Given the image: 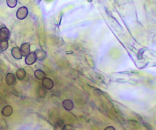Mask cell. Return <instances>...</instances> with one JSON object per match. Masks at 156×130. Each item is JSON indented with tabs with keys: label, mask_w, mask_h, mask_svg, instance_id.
<instances>
[{
	"label": "cell",
	"mask_w": 156,
	"mask_h": 130,
	"mask_svg": "<svg viewBox=\"0 0 156 130\" xmlns=\"http://www.w3.org/2000/svg\"><path fill=\"white\" fill-rule=\"evenodd\" d=\"M28 15V9L26 7H22L17 11L16 17L19 20H23Z\"/></svg>",
	"instance_id": "obj_1"
},
{
	"label": "cell",
	"mask_w": 156,
	"mask_h": 130,
	"mask_svg": "<svg viewBox=\"0 0 156 130\" xmlns=\"http://www.w3.org/2000/svg\"><path fill=\"white\" fill-rule=\"evenodd\" d=\"M10 37V31L5 26L0 28V41H8Z\"/></svg>",
	"instance_id": "obj_2"
},
{
	"label": "cell",
	"mask_w": 156,
	"mask_h": 130,
	"mask_svg": "<svg viewBox=\"0 0 156 130\" xmlns=\"http://www.w3.org/2000/svg\"><path fill=\"white\" fill-rule=\"evenodd\" d=\"M22 56L26 57L30 53V45L29 43H24L21 45L20 48Z\"/></svg>",
	"instance_id": "obj_3"
},
{
	"label": "cell",
	"mask_w": 156,
	"mask_h": 130,
	"mask_svg": "<svg viewBox=\"0 0 156 130\" xmlns=\"http://www.w3.org/2000/svg\"><path fill=\"white\" fill-rule=\"evenodd\" d=\"M37 60L36 55L34 53L30 52L29 53L25 59V63L28 65H31L34 64Z\"/></svg>",
	"instance_id": "obj_4"
},
{
	"label": "cell",
	"mask_w": 156,
	"mask_h": 130,
	"mask_svg": "<svg viewBox=\"0 0 156 130\" xmlns=\"http://www.w3.org/2000/svg\"><path fill=\"white\" fill-rule=\"evenodd\" d=\"M42 85L43 88L46 90H51L54 86L53 81L51 79L46 77L42 80Z\"/></svg>",
	"instance_id": "obj_5"
},
{
	"label": "cell",
	"mask_w": 156,
	"mask_h": 130,
	"mask_svg": "<svg viewBox=\"0 0 156 130\" xmlns=\"http://www.w3.org/2000/svg\"><path fill=\"white\" fill-rule=\"evenodd\" d=\"M6 82L9 85H14L16 82V78L13 73H9L6 77Z\"/></svg>",
	"instance_id": "obj_6"
},
{
	"label": "cell",
	"mask_w": 156,
	"mask_h": 130,
	"mask_svg": "<svg viewBox=\"0 0 156 130\" xmlns=\"http://www.w3.org/2000/svg\"><path fill=\"white\" fill-rule=\"evenodd\" d=\"M11 53L12 57L16 59H21L22 55L20 52V48L18 47H14L11 50Z\"/></svg>",
	"instance_id": "obj_7"
},
{
	"label": "cell",
	"mask_w": 156,
	"mask_h": 130,
	"mask_svg": "<svg viewBox=\"0 0 156 130\" xmlns=\"http://www.w3.org/2000/svg\"><path fill=\"white\" fill-rule=\"evenodd\" d=\"M12 112H13V109L12 107L9 105L5 106L1 110L2 115L6 117H8L12 115Z\"/></svg>",
	"instance_id": "obj_8"
},
{
	"label": "cell",
	"mask_w": 156,
	"mask_h": 130,
	"mask_svg": "<svg viewBox=\"0 0 156 130\" xmlns=\"http://www.w3.org/2000/svg\"><path fill=\"white\" fill-rule=\"evenodd\" d=\"M26 71L23 69L19 68L16 72V76L20 80H23L26 76Z\"/></svg>",
	"instance_id": "obj_9"
},
{
	"label": "cell",
	"mask_w": 156,
	"mask_h": 130,
	"mask_svg": "<svg viewBox=\"0 0 156 130\" xmlns=\"http://www.w3.org/2000/svg\"><path fill=\"white\" fill-rule=\"evenodd\" d=\"M34 53L36 55V58H37V60H39V61L44 60L46 58V54L44 51L41 50L40 49H38V50H36L35 52H34Z\"/></svg>",
	"instance_id": "obj_10"
},
{
	"label": "cell",
	"mask_w": 156,
	"mask_h": 130,
	"mask_svg": "<svg viewBox=\"0 0 156 130\" xmlns=\"http://www.w3.org/2000/svg\"><path fill=\"white\" fill-rule=\"evenodd\" d=\"M34 75L36 79L39 80H42L45 78L46 74L45 72L40 69H37L34 72Z\"/></svg>",
	"instance_id": "obj_11"
},
{
	"label": "cell",
	"mask_w": 156,
	"mask_h": 130,
	"mask_svg": "<svg viewBox=\"0 0 156 130\" xmlns=\"http://www.w3.org/2000/svg\"><path fill=\"white\" fill-rule=\"evenodd\" d=\"M63 106L67 110H71L73 108V103L70 100H66L63 102Z\"/></svg>",
	"instance_id": "obj_12"
},
{
	"label": "cell",
	"mask_w": 156,
	"mask_h": 130,
	"mask_svg": "<svg viewBox=\"0 0 156 130\" xmlns=\"http://www.w3.org/2000/svg\"><path fill=\"white\" fill-rule=\"evenodd\" d=\"M46 93L47 92L45 88L42 87H40L37 90V95L40 98H44L46 96Z\"/></svg>",
	"instance_id": "obj_13"
},
{
	"label": "cell",
	"mask_w": 156,
	"mask_h": 130,
	"mask_svg": "<svg viewBox=\"0 0 156 130\" xmlns=\"http://www.w3.org/2000/svg\"><path fill=\"white\" fill-rule=\"evenodd\" d=\"M8 41H0V51L6 50L8 47Z\"/></svg>",
	"instance_id": "obj_14"
},
{
	"label": "cell",
	"mask_w": 156,
	"mask_h": 130,
	"mask_svg": "<svg viewBox=\"0 0 156 130\" xmlns=\"http://www.w3.org/2000/svg\"><path fill=\"white\" fill-rule=\"evenodd\" d=\"M64 124V122L60 121L56 122L54 126V130H63Z\"/></svg>",
	"instance_id": "obj_15"
},
{
	"label": "cell",
	"mask_w": 156,
	"mask_h": 130,
	"mask_svg": "<svg viewBox=\"0 0 156 130\" xmlns=\"http://www.w3.org/2000/svg\"><path fill=\"white\" fill-rule=\"evenodd\" d=\"M7 4L10 8H14L17 6V0H6Z\"/></svg>",
	"instance_id": "obj_16"
},
{
	"label": "cell",
	"mask_w": 156,
	"mask_h": 130,
	"mask_svg": "<svg viewBox=\"0 0 156 130\" xmlns=\"http://www.w3.org/2000/svg\"><path fill=\"white\" fill-rule=\"evenodd\" d=\"M73 126L70 124L66 125L64 126L63 130H74Z\"/></svg>",
	"instance_id": "obj_17"
},
{
	"label": "cell",
	"mask_w": 156,
	"mask_h": 130,
	"mask_svg": "<svg viewBox=\"0 0 156 130\" xmlns=\"http://www.w3.org/2000/svg\"><path fill=\"white\" fill-rule=\"evenodd\" d=\"M104 130H115L114 129V127H113V126H108L106 128H105L104 129Z\"/></svg>",
	"instance_id": "obj_18"
}]
</instances>
